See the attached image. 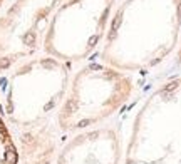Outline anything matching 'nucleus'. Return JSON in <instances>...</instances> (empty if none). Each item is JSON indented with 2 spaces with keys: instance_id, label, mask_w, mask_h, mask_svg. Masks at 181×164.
Here are the masks:
<instances>
[{
  "instance_id": "f257e3e1",
  "label": "nucleus",
  "mask_w": 181,
  "mask_h": 164,
  "mask_svg": "<svg viewBox=\"0 0 181 164\" xmlns=\"http://www.w3.org/2000/svg\"><path fill=\"white\" fill-rule=\"evenodd\" d=\"M131 92V84L124 75L109 70H97L79 77L66 109V127H86L99 122L117 109Z\"/></svg>"
},
{
  "instance_id": "f03ea898",
  "label": "nucleus",
  "mask_w": 181,
  "mask_h": 164,
  "mask_svg": "<svg viewBox=\"0 0 181 164\" xmlns=\"http://www.w3.org/2000/svg\"><path fill=\"white\" fill-rule=\"evenodd\" d=\"M119 139L113 129H99L77 139L62 164H117Z\"/></svg>"
}]
</instances>
